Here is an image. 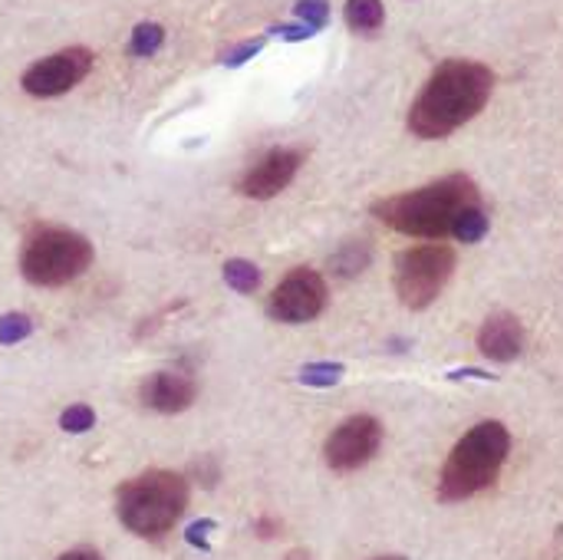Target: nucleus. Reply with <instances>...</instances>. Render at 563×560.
Segmentation results:
<instances>
[{
  "label": "nucleus",
  "mask_w": 563,
  "mask_h": 560,
  "mask_svg": "<svg viewBox=\"0 0 563 560\" xmlns=\"http://www.w3.org/2000/svg\"><path fill=\"white\" fill-rule=\"evenodd\" d=\"M495 73L478 59H445L435 66L409 109V132L419 139H449L472 122L492 99Z\"/></svg>",
  "instance_id": "obj_1"
},
{
  "label": "nucleus",
  "mask_w": 563,
  "mask_h": 560,
  "mask_svg": "<svg viewBox=\"0 0 563 560\" xmlns=\"http://www.w3.org/2000/svg\"><path fill=\"white\" fill-rule=\"evenodd\" d=\"M482 205V191L478 185L455 172L445 175L432 185H422L416 191H402V195H389L383 201L373 205V215L406 234V238H426V241H442V238H455L459 221Z\"/></svg>",
  "instance_id": "obj_2"
},
{
  "label": "nucleus",
  "mask_w": 563,
  "mask_h": 560,
  "mask_svg": "<svg viewBox=\"0 0 563 560\" xmlns=\"http://www.w3.org/2000/svg\"><path fill=\"white\" fill-rule=\"evenodd\" d=\"M188 508V479L168 469L142 472L119 485L115 515L122 528L135 538L158 541L165 538Z\"/></svg>",
  "instance_id": "obj_3"
},
{
  "label": "nucleus",
  "mask_w": 563,
  "mask_h": 560,
  "mask_svg": "<svg viewBox=\"0 0 563 560\" xmlns=\"http://www.w3.org/2000/svg\"><path fill=\"white\" fill-rule=\"evenodd\" d=\"M511 455V432L498 419L478 422L468 429L455 449L449 452L442 475H439V498L442 502H465L485 488H492Z\"/></svg>",
  "instance_id": "obj_4"
},
{
  "label": "nucleus",
  "mask_w": 563,
  "mask_h": 560,
  "mask_svg": "<svg viewBox=\"0 0 563 560\" xmlns=\"http://www.w3.org/2000/svg\"><path fill=\"white\" fill-rule=\"evenodd\" d=\"M92 264V244L69 228H36L20 251V274L33 287H66Z\"/></svg>",
  "instance_id": "obj_5"
},
{
  "label": "nucleus",
  "mask_w": 563,
  "mask_h": 560,
  "mask_svg": "<svg viewBox=\"0 0 563 560\" xmlns=\"http://www.w3.org/2000/svg\"><path fill=\"white\" fill-rule=\"evenodd\" d=\"M455 274V251L442 241L416 244L396 257V294L409 310H426L439 300L445 284Z\"/></svg>",
  "instance_id": "obj_6"
},
{
  "label": "nucleus",
  "mask_w": 563,
  "mask_h": 560,
  "mask_svg": "<svg viewBox=\"0 0 563 560\" xmlns=\"http://www.w3.org/2000/svg\"><path fill=\"white\" fill-rule=\"evenodd\" d=\"M330 290L320 271L313 267H297L290 271L271 294L267 314L277 323H310L327 310Z\"/></svg>",
  "instance_id": "obj_7"
},
{
  "label": "nucleus",
  "mask_w": 563,
  "mask_h": 560,
  "mask_svg": "<svg viewBox=\"0 0 563 560\" xmlns=\"http://www.w3.org/2000/svg\"><path fill=\"white\" fill-rule=\"evenodd\" d=\"M89 69H92V50L66 46V50L26 66L20 76V89L33 99H56V96L69 92L73 86H79L89 76Z\"/></svg>",
  "instance_id": "obj_8"
},
{
  "label": "nucleus",
  "mask_w": 563,
  "mask_h": 560,
  "mask_svg": "<svg viewBox=\"0 0 563 560\" xmlns=\"http://www.w3.org/2000/svg\"><path fill=\"white\" fill-rule=\"evenodd\" d=\"M379 446H383L379 419H373V416H350V419H343L330 432V439L323 446V459H327V465L333 472H356V469H363L366 462L376 459Z\"/></svg>",
  "instance_id": "obj_9"
},
{
  "label": "nucleus",
  "mask_w": 563,
  "mask_h": 560,
  "mask_svg": "<svg viewBox=\"0 0 563 560\" xmlns=\"http://www.w3.org/2000/svg\"><path fill=\"white\" fill-rule=\"evenodd\" d=\"M300 165H303V152L300 149H271L257 165H251L244 172V178L238 182V191L244 198L267 201V198L280 195L297 178Z\"/></svg>",
  "instance_id": "obj_10"
},
{
  "label": "nucleus",
  "mask_w": 563,
  "mask_h": 560,
  "mask_svg": "<svg viewBox=\"0 0 563 560\" xmlns=\"http://www.w3.org/2000/svg\"><path fill=\"white\" fill-rule=\"evenodd\" d=\"M198 396V383L188 376V373H175V370H162V373H152L142 389H139V399L145 409L152 413H162V416H178L185 413Z\"/></svg>",
  "instance_id": "obj_11"
},
{
  "label": "nucleus",
  "mask_w": 563,
  "mask_h": 560,
  "mask_svg": "<svg viewBox=\"0 0 563 560\" xmlns=\"http://www.w3.org/2000/svg\"><path fill=\"white\" fill-rule=\"evenodd\" d=\"M528 343L525 323L515 314H492L478 330V350L495 363H511Z\"/></svg>",
  "instance_id": "obj_12"
},
{
  "label": "nucleus",
  "mask_w": 563,
  "mask_h": 560,
  "mask_svg": "<svg viewBox=\"0 0 563 560\" xmlns=\"http://www.w3.org/2000/svg\"><path fill=\"white\" fill-rule=\"evenodd\" d=\"M369 261H373V248L366 241H350L330 257V267L336 277H360L369 267Z\"/></svg>",
  "instance_id": "obj_13"
},
{
  "label": "nucleus",
  "mask_w": 563,
  "mask_h": 560,
  "mask_svg": "<svg viewBox=\"0 0 563 560\" xmlns=\"http://www.w3.org/2000/svg\"><path fill=\"white\" fill-rule=\"evenodd\" d=\"M343 13H346L350 30H356V33H373L386 20L383 0H346V10Z\"/></svg>",
  "instance_id": "obj_14"
},
{
  "label": "nucleus",
  "mask_w": 563,
  "mask_h": 560,
  "mask_svg": "<svg viewBox=\"0 0 563 560\" xmlns=\"http://www.w3.org/2000/svg\"><path fill=\"white\" fill-rule=\"evenodd\" d=\"M224 284L238 294H254L261 287V267L254 261L234 257L224 264Z\"/></svg>",
  "instance_id": "obj_15"
},
{
  "label": "nucleus",
  "mask_w": 563,
  "mask_h": 560,
  "mask_svg": "<svg viewBox=\"0 0 563 560\" xmlns=\"http://www.w3.org/2000/svg\"><path fill=\"white\" fill-rule=\"evenodd\" d=\"M162 43H165V26L145 20V23H139V26L132 30L125 50H129V56H152V53H158Z\"/></svg>",
  "instance_id": "obj_16"
},
{
  "label": "nucleus",
  "mask_w": 563,
  "mask_h": 560,
  "mask_svg": "<svg viewBox=\"0 0 563 560\" xmlns=\"http://www.w3.org/2000/svg\"><path fill=\"white\" fill-rule=\"evenodd\" d=\"M92 426H96V413H92V406H86V403H76V406L63 409V416H59V429L69 432V436H82V432H89Z\"/></svg>",
  "instance_id": "obj_17"
},
{
  "label": "nucleus",
  "mask_w": 563,
  "mask_h": 560,
  "mask_svg": "<svg viewBox=\"0 0 563 560\" xmlns=\"http://www.w3.org/2000/svg\"><path fill=\"white\" fill-rule=\"evenodd\" d=\"M33 333V323L26 314H3L0 317V343L3 347H13L20 340H26Z\"/></svg>",
  "instance_id": "obj_18"
},
{
  "label": "nucleus",
  "mask_w": 563,
  "mask_h": 560,
  "mask_svg": "<svg viewBox=\"0 0 563 560\" xmlns=\"http://www.w3.org/2000/svg\"><path fill=\"white\" fill-rule=\"evenodd\" d=\"M340 380H343L340 363H310L300 370V383H307V386H333Z\"/></svg>",
  "instance_id": "obj_19"
},
{
  "label": "nucleus",
  "mask_w": 563,
  "mask_h": 560,
  "mask_svg": "<svg viewBox=\"0 0 563 560\" xmlns=\"http://www.w3.org/2000/svg\"><path fill=\"white\" fill-rule=\"evenodd\" d=\"M294 17H297L303 26L320 30V26H327V20H330V3H327V0H297V3H294Z\"/></svg>",
  "instance_id": "obj_20"
},
{
  "label": "nucleus",
  "mask_w": 563,
  "mask_h": 560,
  "mask_svg": "<svg viewBox=\"0 0 563 560\" xmlns=\"http://www.w3.org/2000/svg\"><path fill=\"white\" fill-rule=\"evenodd\" d=\"M264 50V40H247L244 46H231L224 56H221V63L224 66H241V63H247L251 56H257Z\"/></svg>",
  "instance_id": "obj_21"
},
{
  "label": "nucleus",
  "mask_w": 563,
  "mask_h": 560,
  "mask_svg": "<svg viewBox=\"0 0 563 560\" xmlns=\"http://www.w3.org/2000/svg\"><path fill=\"white\" fill-rule=\"evenodd\" d=\"M208 531H214L211 521H195L191 528H185V538H188V545H195L198 551H211V541L205 538Z\"/></svg>",
  "instance_id": "obj_22"
},
{
  "label": "nucleus",
  "mask_w": 563,
  "mask_h": 560,
  "mask_svg": "<svg viewBox=\"0 0 563 560\" xmlns=\"http://www.w3.org/2000/svg\"><path fill=\"white\" fill-rule=\"evenodd\" d=\"M271 33H277V36H284V40H307V36H313L317 30H313V26H303V23H280V26H274Z\"/></svg>",
  "instance_id": "obj_23"
},
{
  "label": "nucleus",
  "mask_w": 563,
  "mask_h": 560,
  "mask_svg": "<svg viewBox=\"0 0 563 560\" xmlns=\"http://www.w3.org/2000/svg\"><path fill=\"white\" fill-rule=\"evenodd\" d=\"M56 560H106L99 551H92V548H73V551H66V554H59Z\"/></svg>",
  "instance_id": "obj_24"
},
{
  "label": "nucleus",
  "mask_w": 563,
  "mask_h": 560,
  "mask_svg": "<svg viewBox=\"0 0 563 560\" xmlns=\"http://www.w3.org/2000/svg\"><path fill=\"white\" fill-rule=\"evenodd\" d=\"M376 560H406V558H376Z\"/></svg>",
  "instance_id": "obj_25"
}]
</instances>
